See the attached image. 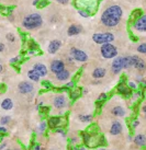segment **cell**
Returning a JSON list of instances; mask_svg holds the SVG:
<instances>
[{
	"instance_id": "cell-1",
	"label": "cell",
	"mask_w": 146,
	"mask_h": 150,
	"mask_svg": "<svg viewBox=\"0 0 146 150\" xmlns=\"http://www.w3.org/2000/svg\"><path fill=\"white\" fill-rule=\"evenodd\" d=\"M123 16V11L120 6H111L104 10V12L101 16V22L107 28H114L117 26Z\"/></svg>"
},
{
	"instance_id": "cell-2",
	"label": "cell",
	"mask_w": 146,
	"mask_h": 150,
	"mask_svg": "<svg viewBox=\"0 0 146 150\" xmlns=\"http://www.w3.org/2000/svg\"><path fill=\"white\" fill-rule=\"evenodd\" d=\"M42 24H43V18L38 13H31L26 16L22 21V26L29 31L38 29Z\"/></svg>"
},
{
	"instance_id": "cell-3",
	"label": "cell",
	"mask_w": 146,
	"mask_h": 150,
	"mask_svg": "<svg viewBox=\"0 0 146 150\" xmlns=\"http://www.w3.org/2000/svg\"><path fill=\"white\" fill-rule=\"evenodd\" d=\"M100 52H101V56L105 59H111L118 55L117 47L113 45V44H110V43L102 44V45H101Z\"/></svg>"
},
{
	"instance_id": "cell-4",
	"label": "cell",
	"mask_w": 146,
	"mask_h": 150,
	"mask_svg": "<svg viewBox=\"0 0 146 150\" xmlns=\"http://www.w3.org/2000/svg\"><path fill=\"white\" fill-rule=\"evenodd\" d=\"M92 41L96 44H107L114 41V35L110 32H104V33H96L92 35Z\"/></svg>"
},
{
	"instance_id": "cell-5",
	"label": "cell",
	"mask_w": 146,
	"mask_h": 150,
	"mask_svg": "<svg viewBox=\"0 0 146 150\" xmlns=\"http://www.w3.org/2000/svg\"><path fill=\"white\" fill-rule=\"evenodd\" d=\"M71 57L75 59L76 62H80V63L87 62L88 56L83 50H78V48H76V47H73L71 50Z\"/></svg>"
},
{
	"instance_id": "cell-6",
	"label": "cell",
	"mask_w": 146,
	"mask_h": 150,
	"mask_svg": "<svg viewBox=\"0 0 146 150\" xmlns=\"http://www.w3.org/2000/svg\"><path fill=\"white\" fill-rule=\"evenodd\" d=\"M134 29L138 32H146V14L141 16L134 23Z\"/></svg>"
},
{
	"instance_id": "cell-7",
	"label": "cell",
	"mask_w": 146,
	"mask_h": 150,
	"mask_svg": "<svg viewBox=\"0 0 146 150\" xmlns=\"http://www.w3.org/2000/svg\"><path fill=\"white\" fill-rule=\"evenodd\" d=\"M33 84L31 83V82H29V81H22L18 86V90L22 94H28V93L33 91Z\"/></svg>"
},
{
	"instance_id": "cell-8",
	"label": "cell",
	"mask_w": 146,
	"mask_h": 150,
	"mask_svg": "<svg viewBox=\"0 0 146 150\" xmlns=\"http://www.w3.org/2000/svg\"><path fill=\"white\" fill-rule=\"evenodd\" d=\"M64 69H65V64H64V62L59 60V59H56V60L52 62V64H51V71L55 75L61 72Z\"/></svg>"
},
{
	"instance_id": "cell-9",
	"label": "cell",
	"mask_w": 146,
	"mask_h": 150,
	"mask_svg": "<svg viewBox=\"0 0 146 150\" xmlns=\"http://www.w3.org/2000/svg\"><path fill=\"white\" fill-rule=\"evenodd\" d=\"M111 68H112V72L113 74H120L121 70L123 69V60H122V57H118L112 62V65H111Z\"/></svg>"
},
{
	"instance_id": "cell-10",
	"label": "cell",
	"mask_w": 146,
	"mask_h": 150,
	"mask_svg": "<svg viewBox=\"0 0 146 150\" xmlns=\"http://www.w3.org/2000/svg\"><path fill=\"white\" fill-rule=\"evenodd\" d=\"M132 62H133V67L134 68H136L137 70L143 71V70H145L146 69L145 62H144L142 58H140L138 56H136V55L132 56Z\"/></svg>"
},
{
	"instance_id": "cell-11",
	"label": "cell",
	"mask_w": 146,
	"mask_h": 150,
	"mask_svg": "<svg viewBox=\"0 0 146 150\" xmlns=\"http://www.w3.org/2000/svg\"><path fill=\"white\" fill-rule=\"evenodd\" d=\"M67 105V99L65 96L59 94V96H55L54 99V106L56 108H64Z\"/></svg>"
},
{
	"instance_id": "cell-12",
	"label": "cell",
	"mask_w": 146,
	"mask_h": 150,
	"mask_svg": "<svg viewBox=\"0 0 146 150\" xmlns=\"http://www.w3.org/2000/svg\"><path fill=\"white\" fill-rule=\"evenodd\" d=\"M61 46H62V42L58 41V40H54V41H52L50 43V45L47 47V50H48L50 54H55L61 48Z\"/></svg>"
},
{
	"instance_id": "cell-13",
	"label": "cell",
	"mask_w": 146,
	"mask_h": 150,
	"mask_svg": "<svg viewBox=\"0 0 146 150\" xmlns=\"http://www.w3.org/2000/svg\"><path fill=\"white\" fill-rule=\"evenodd\" d=\"M122 129H123V126L120 122H113L110 128V133L111 135H119L122 132Z\"/></svg>"
},
{
	"instance_id": "cell-14",
	"label": "cell",
	"mask_w": 146,
	"mask_h": 150,
	"mask_svg": "<svg viewBox=\"0 0 146 150\" xmlns=\"http://www.w3.org/2000/svg\"><path fill=\"white\" fill-rule=\"evenodd\" d=\"M33 69L40 75V77H45L47 75V68L43 64H36V65H34Z\"/></svg>"
},
{
	"instance_id": "cell-15",
	"label": "cell",
	"mask_w": 146,
	"mask_h": 150,
	"mask_svg": "<svg viewBox=\"0 0 146 150\" xmlns=\"http://www.w3.org/2000/svg\"><path fill=\"white\" fill-rule=\"evenodd\" d=\"M81 26L80 25H76V24H73L71 25L68 30H67V33L69 36H75V35H78V34L81 32Z\"/></svg>"
},
{
	"instance_id": "cell-16",
	"label": "cell",
	"mask_w": 146,
	"mask_h": 150,
	"mask_svg": "<svg viewBox=\"0 0 146 150\" xmlns=\"http://www.w3.org/2000/svg\"><path fill=\"white\" fill-rule=\"evenodd\" d=\"M105 74H107V71H105L104 68H96L92 72V77L95 79H101L105 76Z\"/></svg>"
},
{
	"instance_id": "cell-17",
	"label": "cell",
	"mask_w": 146,
	"mask_h": 150,
	"mask_svg": "<svg viewBox=\"0 0 146 150\" xmlns=\"http://www.w3.org/2000/svg\"><path fill=\"white\" fill-rule=\"evenodd\" d=\"M134 142L140 147L145 146L146 145V137L144 136V135H142V134H140V135H137V136H135V137H134Z\"/></svg>"
},
{
	"instance_id": "cell-18",
	"label": "cell",
	"mask_w": 146,
	"mask_h": 150,
	"mask_svg": "<svg viewBox=\"0 0 146 150\" xmlns=\"http://www.w3.org/2000/svg\"><path fill=\"white\" fill-rule=\"evenodd\" d=\"M69 76H71L69 71L66 70V69H64V70H62L61 72L56 74V79L59 80V81H65V80H67L69 78Z\"/></svg>"
},
{
	"instance_id": "cell-19",
	"label": "cell",
	"mask_w": 146,
	"mask_h": 150,
	"mask_svg": "<svg viewBox=\"0 0 146 150\" xmlns=\"http://www.w3.org/2000/svg\"><path fill=\"white\" fill-rule=\"evenodd\" d=\"M1 108H2V110H4V111H9V110H11V108H13V102L11 99H4L2 102H1Z\"/></svg>"
},
{
	"instance_id": "cell-20",
	"label": "cell",
	"mask_w": 146,
	"mask_h": 150,
	"mask_svg": "<svg viewBox=\"0 0 146 150\" xmlns=\"http://www.w3.org/2000/svg\"><path fill=\"white\" fill-rule=\"evenodd\" d=\"M118 92L121 94H124V96H130L131 89L129 88V86H125L124 83H122L118 86Z\"/></svg>"
},
{
	"instance_id": "cell-21",
	"label": "cell",
	"mask_w": 146,
	"mask_h": 150,
	"mask_svg": "<svg viewBox=\"0 0 146 150\" xmlns=\"http://www.w3.org/2000/svg\"><path fill=\"white\" fill-rule=\"evenodd\" d=\"M122 60H123V69H127V68L133 67L132 56H125V57H122Z\"/></svg>"
},
{
	"instance_id": "cell-22",
	"label": "cell",
	"mask_w": 146,
	"mask_h": 150,
	"mask_svg": "<svg viewBox=\"0 0 146 150\" xmlns=\"http://www.w3.org/2000/svg\"><path fill=\"white\" fill-rule=\"evenodd\" d=\"M112 114L114 116L123 117L125 115V110L122 108V106H115V108H113V110H112Z\"/></svg>"
},
{
	"instance_id": "cell-23",
	"label": "cell",
	"mask_w": 146,
	"mask_h": 150,
	"mask_svg": "<svg viewBox=\"0 0 146 150\" xmlns=\"http://www.w3.org/2000/svg\"><path fill=\"white\" fill-rule=\"evenodd\" d=\"M28 76H29V78L32 81H35V82H38V81H40V75H38L36 71L34 70V69H31V70H29V72H28Z\"/></svg>"
},
{
	"instance_id": "cell-24",
	"label": "cell",
	"mask_w": 146,
	"mask_h": 150,
	"mask_svg": "<svg viewBox=\"0 0 146 150\" xmlns=\"http://www.w3.org/2000/svg\"><path fill=\"white\" fill-rule=\"evenodd\" d=\"M59 124H61V118L59 117H51L48 120V125L51 127H56Z\"/></svg>"
},
{
	"instance_id": "cell-25",
	"label": "cell",
	"mask_w": 146,
	"mask_h": 150,
	"mask_svg": "<svg viewBox=\"0 0 146 150\" xmlns=\"http://www.w3.org/2000/svg\"><path fill=\"white\" fill-rule=\"evenodd\" d=\"M78 13H79L80 16L83 17V18H89L90 16H91L90 11L87 10V9H79V10H78Z\"/></svg>"
},
{
	"instance_id": "cell-26",
	"label": "cell",
	"mask_w": 146,
	"mask_h": 150,
	"mask_svg": "<svg viewBox=\"0 0 146 150\" xmlns=\"http://www.w3.org/2000/svg\"><path fill=\"white\" fill-rule=\"evenodd\" d=\"M79 120L83 123H89V122L92 121V116L89 115V114H87V115H79Z\"/></svg>"
},
{
	"instance_id": "cell-27",
	"label": "cell",
	"mask_w": 146,
	"mask_h": 150,
	"mask_svg": "<svg viewBox=\"0 0 146 150\" xmlns=\"http://www.w3.org/2000/svg\"><path fill=\"white\" fill-rule=\"evenodd\" d=\"M81 136H83V142H86V144H89V142L91 140V135H90L89 133H86V132H83V133L81 134Z\"/></svg>"
},
{
	"instance_id": "cell-28",
	"label": "cell",
	"mask_w": 146,
	"mask_h": 150,
	"mask_svg": "<svg viewBox=\"0 0 146 150\" xmlns=\"http://www.w3.org/2000/svg\"><path fill=\"white\" fill-rule=\"evenodd\" d=\"M138 53H142V54H146V43H142L140 44L137 47Z\"/></svg>"
},
{
	"instance_id": "cell-29",
	"label": "cell",
	"mask_w": 146,
	"mask_h": 150,
	"mask_svg": "<svg viewBox=\"0 0 146 150\" xmlns=\"http://www.w3.org/2000/svg\"><path fill=\"white\" fill-rule=\"evenodd\" d=\"M79 96H80V89H75V90L71 93V99H73V100L77 99Z\"/></svg>"
},
{
	"instance_id": "cell-30",
	"label": "cell",
	"mask_w": 146,
	"mask_h": 150,
	"mask_svg": "<svg viewBox=\"0 0 146 150\" xmlns=\"http://www.w3.org/2000/svg\"><path fill=\"white\" fill-rule=\"evenodd\" d=\"M9 122H10V117L9 116H4L0 118V124L1 125H7Z\"/></svg>"
},
{
	"instance_id": "cell-31",
	"label": "cell",
	"mask_w": 146,
	"mask_h": 150,
	"mask_svg": "<svg viewBox=\"0 0 146 150\" xmlns=\"http://www.w3.org/2000/svg\"><path fill=\"white\" fill-rule=\"evenodd\" d=\"M141 16H142V11L138 9V10H135V11L133 12V14H132V18H133V19H136V18H137V19H138Z\"/></svg>"
},
{
	"instance_id": "cell-32",
	"label": "cell",
	"mask_w": 146,
	"mask_h": 150,
	"mask_svg": "<svg viewBox=\"0 0 146 150\" xmlns=\"http://www.w3.org/2000/svg\"><path fill=\"white\" fill-rule=\"evenodd\" d=\"M47 4H48V1H46V0H40V1H38V8H44V7H46Z\"/></svg>"
},
{
	"instance_id": "cell-33",
	"label": "cell",
	"mask_w": 146,
	"mask_h": 150,
	"mask_svg": "<svg viewBox=\"0 0 146 150\" xmlns=\"http://www.w3.org/2000/svg\"><path fill=\"white\" fill-rule=\"evenodd\" d=\"M29 47H30V50H38V44L34 42V41H30Z\"/></svg>"
},
{
	"instance_id": "cell-34",
	"label": "cell",
	"mask_w": 146,
	"mask_h": 150,
	"mask_svg": "<svg viewBox=\"0 0 146 150\" xmlns=\"http://www.w3.org/2000/svg\"><path fill=\"white\" fill-rule=\"evenodd\" d=\"M45 128H46V123L45 122H42L41 124H40V126H38V132H40V133H43V132L45 130Z\"/></svg>"
},
{
	"instance_id": "cell-35",
	"label": "cell",
	"mask_w": 146,
	"mask_h": 150,
	"mask_svg": "<svg viewBox=\"0 0 146 150\" xmlns=\"http://www.w3.org/2000/svg\"><path fill=\"white\" fill-rule=\"evenodd\" d=\"M6 38L8 40L9 42H11V43H13V42H14V40H16V38H14V35H13V34H11V33L7 34V36H6Z\"/></svg>"
},
{
	"instance_id": "cell-36",
	"label": "cell",
	"mask_w": 146,
	"mask_h": 150,
	"mask_svg": "<svg viewBox=\"0 0 146 150\" xmlns=\"http://www.w3.org/2000/svg\"><path fill=\"white\" fill-rule=\"evenodd\" d=\"M107 98H108L107 93H101L100 96H99V98H98V102H102V101L107 100Z\"/></svg>"
},
{
	"instance_id": "cell-37",
	"label": "cell",
	"mask_w": 146,
	"mask_h": 150,
	"mask_svg": "<svg viewBox=\"0 0 146 150\" xmlns=\"http://www.w3.org/2000/svg\"><path fill=\"white\" fill-rule=\"evenodd\" d=\"M42 86H43V87H45L46 89H50V88H52V84H51L48 81H43V82H42Z\"/></svg>"
},
{
	"instance_id": "cell-38",
	"label": "cell",
	"mask_w": 146,
	"mask_h": 150,
	"mask_svg": "<svg viewBox=\"0 0 146 150\" xmlns=\"http://www.w3.org/2000/svg\"><path fill=\"white\" fill-rule=\"evenodd\" d=\"M42 112H43V114H47V113L50 112V108L48 106H42Z\"/></svg>"
},
{
	"instance_id": "cell-39",
	"label": "cell",
	"mask_w": 146,
	"mask_h": 150,
	"mask_svg": "<svg viewBox=\"0 0 146 150\" xmlns=\"http://www.w3.org/2000/svg\"><path fill=\"white\" fill-rule=\"evenodd\" d=\"M127 86H129L130 89H136V83H135V82H133V81H130Z\"/></svg>"
},
{
	"instance_id": "cell-40",
	"label": "cell",
	"mask_w": 146,
	"mask_h": 150,
	"mask_svg": "<svg viewBox=\"0 0 146 150\" xmlns=\"http://www.w3.org/2000/svg\"><path fill=\"white\" fill-rule=\"evenodd\" d=\"M19 57H14V58H12L11 59V60H10V63L11 64H16V63H18V62H19Z\"/></svg>"
},
{
	"instance_id": "cell-41",
	"label": "cell",
	"mask_w": 146,
	"mask_h": 150,
	"mask_svg": "<svg viewBox=\"0 0 146 150\" xmlns=\"http://www.w3.org/2000/svg\"><path fill=\"white\" fill-rule=\"evenodd\" d=\"M138 125H140V122H138L137 120H136V121H134V122H133V124H132V126H133V128H136V127H137Z\"/></svg>"
},
{
	"instance_id": "cell-42",
	"label": "cell",
	"mask_w": 146,
	"mask_h": 150,
	"mask_svg": "<svg viewBox=\"0 0 146 150\" xmlns=\"http://www.w3.org/2000/svg\"><path fill=\"white\" fill-rule=\"evenodd\" d=\"M73 87H74V82H68V83L65 86L66 89H71V88H73Z\"/></svg>"
},
{
	"instance_id": "cell-43",
	"label": "cell",
	"mask_w": 146,
	"mask_h": 150,
	"mask_svg": "<svg viewBox=\"0 0 146 150\" xmlns=\"http://www.w3.org/2000/svg\"><path fill=\"white\" fill-rule=\"evenodd\" d=\"M7 133V129L4 127H0V134H6Z\"/></svg>"
},
{
	"instance_id": "cell-44",
	"label": "cell",
	"mask_w": 146,
	"mask_h": 150,
	"mask_svg": "<svg viewBox=\"0 0 146 150\" xmlns=\"http://www.w3.org/2000/svg\"><path fill=\"white\" fill-rule=\"evenodd\" d=\"M4 50V44L0 43V53H2Z\"/></svg>"
},
{
	"instance_id": "cell-45",
	"label": "cell",
	"mask_w": 146,
	"mask_h": 150,
	"mask_svg": "<svg viewBox=\"0 0 146 150\" xmlns=\"http://www.w3.org/2000/svg\"><path fill=\"white\" fill-rule=\"evenodd\" d=\"M57 1H58L59 4H66L67 2H68V1H69V0H57Z\"/></svg>"
},
{
	"instance_id": "cell-46",
	"label": "cell",
	"mask_w": 146,
	"mask_h": 150,
	"mask_svg": "<svg viewBox=\"0 0 146 150\" xmlns=\"http://www.w3.org/2000/svg\"><path fill=\"white\" fill-rule=\"evenodd\" d=\"M142 111H143V113H144V116H145V118H146V105H144L142 108Z\"/></svg>"
},
{
	"instance_id": "cell-47",
	"label": "cell",
	"mask_w": 146,
	"mask_h": 150,
	"mask_svg": "<svg viewBox=\"0 0 146 150\" xmlns=\"http://www.w3.org/2000/svg\"><path fill=\"white\" fill-rule=\"evenodd\" d=\"M34 150H41V147H40V145H35V147H34Z\"/></svg>"
},
{
	"instance_id": "cell-48",
	"label": "cell",
	"mask_w": 146,
	"mask_h": 150,
	"mask_svg": "<svg viewBox=\"0 0 146 150\" xmlns=\"http://www.w3.org/2000/svg\"><path fill=\"white\" fill-rule=\"evenodd\" d=\"M6 146H7L6 144H1V145H0V150H2L4 148H6Z\"/></svg>"
},
{
	"instance_id": "cell-49",
	"label": "cell",
	"mask_w": 146,
	"mask_h": 150,
	"mask_svg": "<svg viewBox=\"0 0 146 150\" xmlns=\"http://www.w3.org/2000/svg\"><path fill=\"white\" fill-rule=\"evenodd\" d=\"M38 1H40V0H34V1H33V4H34V6H38Z\"/></svg>"
},
{
	"instance_id": "cell-50",
	"label": "cell",
	"mask_w": 146,
	"mask_h": 150,
	"mask_svg": "<svg viewBox=\"0 0 146 150\" xmlns=\"http://www.w3.org/2000/svg\"><path fill=\"white\" fill-rule=\"evenodd\" d=\"M56 132L61 134V133H63V129H56ZM63 134H64V133H63Z\"/></svg>"
},
{
	"instance_id": "cell-51",
	"label": "cell",
	"mask_w": 146,
	"mask_h": 150,
	"mask_svg": "<svg viewBox=\"0 0 146 150\" xmlns=\"http://www.w3.org/2000/svg\"><path fill=\"white\" fill-rule=\"evenodd\" d=\"M77 150H87L86 148H83V147H80V148H77Z\"/></svg>"
},
{
	"instance_id": "cell-52",
	"label": "cell",
	"mask_w": 146,
	"mask_h": 150,
	"mask_svg": "<svg viewBox=\"0 0 146 150\" xmlns=\"http://www.w3.org/2000/svg\"><path fill=\"white\" fill-rule=\"evenodd\" d=\"M77 142V138H73V142Z\"/></svg>"
},
{
	"instance_id": "cell-53",
	"label": "cell",
	"mask_w": 146,
	"mask_h": 150,
	"mask_svg": "<svg viewBox=\"0 0 146 150\" xmlns=\"http://www.w3.org/2000/svg\"><path fill=\"white\" fill-rule=\"evenodd\" d=\"M1 71H2V66L0 65V72H1Z\"/></svg>"
},
{
	"instance_id": "cell-54",
	"label": "cell",
	"mask_w": 146,
	"mask_h": 150,
	"mask_svg": "<svg viewBox=\"0 0 146 150\" xmlns=\"http://www.w3.org/2000/svg\"><path fill=\"white\" fill-rule=\"evenodd\" d=\"M99 150H105V149H104V148H101V149H99Z\"/></svg>"
},
{
	"instance_id": "cell-55",
	"label": "cell",
	"mask_w": 146,
	"mask_h": 150,
	"mask_svg": "<svg viewBox=\"0 0 146 150\" xmlns=\"http://www.w3.org/2000/svg\"><path fill=\"white\" fill-rule=\"evenodd\" d=\"M51 150H58V149H55V148H54V149H51Z\"/></svg>"
},
{
	"instance_id": "cell-56",
	"label": "cell",
	"mask_w": 146,
	"mask_h": 150,
	"mask_svg": "<svg viewBox=\"0 0 146 150\" xmlns=\"http://www.w3.org/2000/svg\"><path fill=\"white\" fill-rule=\"evenodd\" d=\"M13 150H20V149H13Z\"/></svg>"
},
{
	"instance_id": "cell-57",
	"label": "cell",
	"mask_w": 146,
	"mask_h": 150,
	"mask_svg": "<svg viewBox=\"0 0 146 150\" xmlns=\"http://www.w3.org/2000/svg\"><path fill=\"white\" fill-rule=\"evenodd\" d=\"M6 150H10V149H6Z\"/></svg>"
}]
</instances>
